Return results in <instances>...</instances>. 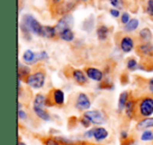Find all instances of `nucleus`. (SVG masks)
<instances>
[{"mask_svg":"<svg viewBox=\"0 0 153 145\" xmlns=\"http://www.w3.org/2000/svg\"><path fill=\"white\" fill-rule=\"evenodd\" d=\"M153 114V95L152 96H145L135 101V111H134V119L142 120L149 118Z\"/></svg>","mask_w":153,"mask_h":145,"instance_id":"1","label":"nucleus"},{"mask_svg":"<svg viewBox=\"0 0 153 145\" xmlns=\"http://www.w3.org/2000/svg\"><path fill=\"white\" fill-rule=\"evenodd\" d=\"M45 100H46V96H44L42 94H37L34 99L33 108H34L35 114L40 119L44 120V121H49L51 120V116H49L48 111L45 109V106H46Z\"/></svg>","mask_w":153,"mask_h":145,"instance_id":"2","label":"nucleus"},{"mask_svg":"<svg viewBox=\"0 0 153 145\" xmlns=\"http://www.w3.org/2000/svg\"><path fill=\"white\" fill-rule=\"evenodd\" d=\"M46 106H63L65 103V95L62 90L59 88H53L51 90H49V93L46 96Z\"/></svg>","mask_w":153,"mask_h":145,"instance_id":"3","label":"nucleus"},{"mask_svg":"<svg viewBox=\"0 0 153 145\" xmlns=\"http://www.w3.org/2000/svg\"><path fill=\"white\" fill-rule=\"evenodd\" d=\"M45 78H46V75H45L44 70H38L33 72V74H30L26 83L32 88H34V90H39V88L43 87V85H44Z\"/></svg>","mask_w":153,"mask_h":145,"instance_id":"4","label":"nucleus"},{"mask_svg":"<svg viewBox=\"0 0 153 145\" xmlns=\"http://www.w3.org/2000/svg\"><path fill=\"white\" fill-rule=\"evenodd\" d=\"M28 30L30 31L32 33L36 34L37 36H40V37H43V28L44 26L41 25L40 22L38 20L35 19L33 16L30 15H24L23 18H22V22Z\"/></svg>","mask_w":153,"mask_h":145,"instance_id":"5","label":"nucleus"},{"mask_svg":"<svg viewBox=\"0 0 153 145\" xmlns=\"http://www.w3.org/2000/svg\"><path fill=\"white\" fill-rule=\"evenodd\" d=\"M84 116L91 122L92 124L101 125L104 124L107 120V117L102 111H87L84 113Z\"/></svg>","mask_w":153,"mask_h":145,"instance_id":"6","label":"nucleus"},{"mask_svg":"<svg viewBox=\"0 0 153 145\" xmlns=\"http://www.w3.org/2000/svg\"><path fill=\"white\" fill-rule=\"evenodd\" d=\"M136 54L140 56L142 60H152L153 59V44L150 42L140 43L136 46Z\"/></svg>","mask_w":153,"mask_h":145,"instance_id":"7","label":"nucleus"},{"mask_svg":"<svg viewBox=\"0 0 153 145\" xmlns=\"http://www.w3.org/2000/svg\"><path fill=\"white\" fill-rule=\"evenodd\" d=\"M72 25H74V17L69 14L64 15L61 19L58 21V23L56 24L55 28L57 31V34L60 35L63 31L65 30H71Z\"/></svg>","mask_w":153,"mask_h":145,"instance_id":"8","label":"nucleus"},{"mask_svg":"<svg viewBox=\"0 0 153 145\" xmlns=\"http://www.w3.org/2000/svg\"><path fill=\"white\" fill-rule=\"evenodd\" d=\"M90 106H91V102H90L87 95L84 94V93H80L78 98H76V108L79 109V111H83L89 109Z\"/></svg>","mask_w":153,"mask_h":145,"instance_id":"9","label":"nucleus"},{"mask_svg":"<svg viewBox=\"0 0 153 145\" xmlns=\"http://www.w3.org/2000/svg\"><path fill=\"white\" fill-rule=\"evenodd\" d=\"M120 47L124 53H130L134 49L133 39L129 36H124L120 41Z\"/></svg>","mask_w":153,"mask_h":145,"instance_id":"10","label":"nucleus"},{"mask_svg":"<svg viewBox=\"0 0 153 145\" xmlns=\"http://www.w3.org/2000/svg\"><path fill=\"white\" fill-rule=\"evenodd\" d=\"M85 74L89 79L94 81H102L103 80V72L96 67H86Z\"/></svg>","mask_w":153,"mask_h":145,"instance_id":"11","label":"nucleus"},{"mask_svg":"<svg viewBox=\"0 0 153 145\" xmlns=\"http://www.w3.org/2000/svg\"><path fill=\"white\" fill-rule=\"evenodd\" d=\"M71 77L74 78V80L80 85H85L87 84V76L86 74H84V72L80 70H72L71 72Z\"/></svg>","mask_w":153,"mask_h":145,"instance_id":"12","label":"nucleus"},{"mask_svg":"<svg viewBox=\"0 0 153 145\" xmlns=\"http://www.w3.org/2000/svg\"><path fill=\"white\" fill-rule=\"evenodd\" d=\"M30 76V68H28L27 66L22 65L21 63H19V66H18V80H19V81L26 82Z\"/></svg>","mask_w":153,"mask_h":145,"instance_id":"13","label":"nucleus"},{"mask_svg":"<svg viewBox=\"0 0 153 145\" xmlns=\"http://www.w3.org/2000/svg\"><path fill=\"white\" fill-rule=\"evenodd\" d=\"M149 128H153V117L142 119L136 124V129L137 130H148Z\"/></svg>","mask_w":153,"mask_h":145,"instance_id":"14","label":"nucleus"},{"mask_svg":"<svg viewBox=\"0 0 153 145\" xmlns=\"http://www.w3.org/2000/svg\"><path fill=\"white\" fill-rule=\"evenodd\" d=\"M134 111H135V100L130 98L129 101L127 102V105H126V107H125V115L127 116L129 119H133Z\"/></svg>","mask_w":153,"mask_h":145,"instance_id":"15","label":"nucleus"},{"mask_svg":"<svg viewBox=\"0 0 153 145\" xmlns=\"http://www.w3.org/2000/svg\"><path fill=\"white\" fill-rule=\"evenodd\" d=\"M23 58L24 62L27 64H35L37 62V53H34L33 51L30 49H27L23 53Z\"/></svg>","mask_w":153,"mask_h":145,"instance_id":"16","label":"nucleus"},{"mask_svg":"<svg viewBox=\"0 0 153 145\" xmlns=\"http://www.w3.org/2000/svg\"><path fill=\"white\" fill-rule=\"evenodd\" d=\"M108 137V132L105 129L104 127H97L94 128V138L96 139V141L100 142L103 141Z\"/></svg>","mask_w":153,"mask_h":145,"instance_id":"17","label":"nucleus"},{"mask_svg":"<svg viewBox=\"0 0 153 145\" xmlns=\"http://www.w3.org/2000/svg\"><path fill=\"white\" fill-rule=\"evenodd\" d=\"M129 93L128 92H123L121 95H120V98H119V103H117V105H119V111L121 113V111H125V107L126 105H127V102L129 101Z\"/></svg>","mask_w":153,"mask_h":145,"instance_id":"18","label":"nucleus"},{"mask_svg":"<svg viewBox=\"0 0 153 145\" xmlns=\"http://www.w3.org/2000/svg\"><path fill=\"white\" fill-rule=\"evenodd\" d=\"M138 36H140V41H142V43H148V42H150V40L152 39V33H151V31L149 30L148 28H145L140 31Z\"/></svg>","mask_w":153,"mask_h":145,"instance_id":"19","label":"nucleus"},{"mask_svg":"<svg viewBox=\"0 0 153 145\" xmlns=\"http://www.w3.org/2000/svg\"><path fill=\"white\" fill-rule=\"evenodd\" d=\"M97 35H98L99 40H106L109 35V28L106 25H100L97 30Z\"/></svg>","mask_w":153,"mask_h":145,"instance_id":"20","label":"nucleus"},{"mask_svg":"<svg viewBox=\"0 0 153 145\" xmlns=\"http://www.w3.org/2000/svg\"><path fill=\"white\" fill-rule=\"evenodd\" d=\"M57 34V31H56L55 26H49V25H45L43 28V37L48 39H53L56 37Z\"/></svg>","mask_w":153,"mask_h":145,"instance_id":"21","label":"nucleus"},{"mask_svg":"<svg viewBox=\"0 0 153 145\" xmlns=\"http://www.w3.org/2000/svg\"><path fill=\"white\" fill-rule=\"evenodd\" d=\"M59 37L62 40L66 41V42H70L74 39V34L71 30H65L59 35Z\"/></svg>","mask_w":153,"mask_h":145,"instance_id":"22","label":"nucleus"},{"mask_svg":"<svg viewBox=\"0 0 153 145\" xmlns=\"http://www.w3.org/2000/svg\"><path fill=\"white\" fill-rule=\"evenodd\" d=\"M137 26H138V20L136 19V18H133V19H131L126 24L124 30H125L126 32H133V31H135L136 28H137Z\"/></svg>","mask_w":153,"mask_h":145,"instance_id":"23","label":"nucleus"},{"mask_svg":"<svg viewBox=\"0 0 153 145\" xmlns=\"http://www.w3.org/2000/svg\"><path fill=\"white\" fill-rule=\"evenodd\" d=\"M41 142L44 145H61V143L57 140V139L51 138V137H47V138H42L41 139Z\"/></svg>","mask_w":153,"mask_h":145,"instance_id":"24","label":"nucleus"},{"mask_svg":"<svg viewBox=\"0 0 153 145\" xmlns=\"http://www.w3.org/2000/svg\"><path fill=\"white\" fill-rule=\"evenodd\" d=\"M142 141H153V130H145L140 136Z\"/></svg>","mask_w":153,"mask_h":145,"instance_id":"25","label":"nucleus"},{"mask_svg":"<svg viewBox=\"0 0 153 145\" xmlns=\"http://www.w3.org/2000/svg\"><path fill=\"white\" fill-rule=\"evenodd\" d=\"M138 67V64H137V61H136L134 58H129L127 61V68L129 70H134Z\"/></svg>","mask_w":153,"mask_h":145,"instance_id":"26","label":"nucleus"},{"mask_svg":"<svg viewBox=\"0 0 153 145\" xmlns=\"http://www.w3.org/2000/svg\"><path fill=\"white\" fill-rule=\"evenodd\" d=\"M20 30H21V32L23 33L24 37H25L27 40H30V33L32 32H30V31L28 30V28H26L23 23H20Z\"/></svg>","mask_w":153,"mask_h":145,"instance_id":"27","label":"nucleus"},{"mask_svg":"<svg viewBox=\"0 0 153 145\" xmlns=\"http://www.w3.org/2000/svg\"><path fill=\"white\" fill-rule=\"evenodd\" d=\"M111 5L117 9H124V0H109Z\"/></svg>","mask_w":153,"mask_h":145,"instance_id":"28","label":"nucleus"},{"mask_svg":"<svg viewBox=\"0 0 153 145\" xmlns=\"http://www.w3.org/2000/svg\"><path fill=\"white\" fill-rule=\"evenodd\" d=\"M48 59V55H47L46 52L42 51L37 53V62L38 61H42V60H47Z\"/></svg>","mask_w":153,"mask_h":145,"instance_id":"29","label":"nucleus"},{"mask_svg":"<svg viewBox=\"0 0 153 145\" xmlns=\"http://www.w3.org/2000/svg\"><path fill=\"white\" fill-rule=\"evenodd\" d=\"M146 11H147V13H148V15L153 16V0H148Z\"/></svg>","mask_w":153,"mask_h":145,"instance_id":"30","label":"nucleus"},{"mask_svg":"<svg viewBox=\"0 0 153 145\" xmlns=\"http://www.w3.org/2000/svg\"><path fill=\"white\" fill-rule=\"evenodd\" d=\"M80 123L82 124V126H84L85 128H87V127H89V126H90L91 122H90L89 120L85 117V116H83V117L80 118Z\"/></svg>","mask_w":153,"mask_h":145,"instance_id":"31","label":"nucleus"},{"mask_svg":"<svg viewBox=\"0 0 153 145\" xmlns=\"http://www.w3.org/2000/svg\"><path fill=\"white\" fill-rule=\"evenodd\" d=\"M130 20H131V19H130V15L128 13H124L123 15H122L121 21H122V23H123V24H125V25H126V24H127Z\"/></svg>","mask_w":153,"mask_h":145,"instance_id":"32","label":"nucleus"},{"mask_svg":"<svg viewBox=\"0 0 153 145\" xmlns=\"http://www.w3.org/2000/svg\"><path fill=\"white\" fill-rule=\"evenodd\" d=\"M18 117H19L20 120H26L27 119V115L24 111L22 109H18Z\"/></svg>","mask_w":153,"mask_h":145,"instance_id":"33","label":"nucleus"},{"mask_svg":"<svg viewBox=\"0 0 153 145\" xmlns=\"http://www.w3.org/2000/svg\"><path fill=\"white\" fill-rule=\"evenodd\" d=\"M121 143H122V145H133L134 140L133 139H129V137H128L125 140H121Z\"/></svg>","mask_w":153,"mask_h":145,"instance_id":"34","label":"nucleus"},{"mask_svg":"<svg viewBox=\"0 0 153 145\" xmlns=\"http://www.w3.org/2000/svg\"><path fill=\"white\" fill-rule=\"evenodd\" d=\"M100 87L101 88H106V90H109V88H112L113 85L112 83H108V82H102V83L100 84Z\"/></svg>","mask_w":153,"mask_h":145,"instance_id":"35","label":"nucleus"},{"mask_svg":"<svg viewBox=\"0 0 153 145\" xmlns=\"http://www.w3.org/2000/svg\"><path fill=\"white\" fill-rule=\"evenodd\" d=\"M110 14L113 16V17H119L120 16V12H119V10H117V9H111L110 10Z\"/></svg>","mask_w":153,"mask_h":145,"instance_id":"36","label":"nucleus"},{"mask_svg":"<svg viewBox=\"0 0 153 145\" xmlns=\"http://www.w3.org/2000/svg\"><path fill=\"white\" fill-rule=\"evenodd\" d=\"M148 88H149V92H150L151 94L153 95V78H152V79L149 80V82H148Z\"/></svg>","mask_w":153,"mask_h":145,"instance_id":"37","label":"nucleus"},{"mask_svg":"<svg viewBox=\"0 0 153 145\" xmlns=\"http://www.w3.org/2000/svg\"><path fill=\"white\" fill-rule=\"evenodd\" d=\"M49 1H51V3L53 5H55V7H58V5L59 4H61L62 2H63V1H62V0H49Z\"/></svg>","mask_w":153,"mask_h":145,"instance_id":"38","label":"nucleus"},{"mask_svg":"<svg viewBox=\"0 0 153 145\" xmlns=\"http://www.w3.org/2000/svg\"><path fill=\"white\" fill-rule=\"evenodd\" d=\"M94 128H92V129L88 130L87 132H85V137H87V138H92V137H94Z\"/></svg>","mask_w":153,"mask_h":145,"instance_id":"39","label":"nucleus"},{"mask_svg":"<svg viewBox=\"0 0 153 145\" xmlns=\"http://www.w3.org/2000/svg\"><path fill=\"white\" fill-rule=\"evenodd\" d=\"M128 138V134L127 132H121V140H125V139Z\"/></svg>","mask_w":153,"mask_h":145,"instance_id":"40","label":"nucleus"},{"mask_svg":"<svg viewBox=\"0 0 153 145\" xmlns=\"http://www.w3.org/2000/svg\"><path fill=\"white\" fill-rule=\"evenodd\" d=\"M18 145H26V143L22 142V141H19V142H18Z\"/></svg>","mask_w":153,"mask_h":145,"instance_id":"41","label":"nucleus"}]
</instances>
